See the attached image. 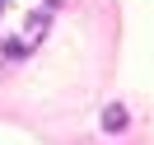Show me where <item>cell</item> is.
<instances>
[{"label":"cell","mask_w":154,"mask_h":145,"mask_svg":"<svg viewBox=\"0 0 154 145\" xmlns=\"http://www.w3.org/2000/svg\"><path fill=\"white\" fill-rule=\"evenodd\" d=\"M56 0H0V70L23 61L51 28Z\"/></svg>","instance_id":"obj_1"},{"label":"cell","mask_w":154,"mask_h":145,"mask_svg":"<svg viewBox=\"0 0 154 145\" xmlns=\"http://www.w3.org/2000/svg\"><path fill=\"white\" fill-rule=\"evenodd\" d=\"M122 122H126V112H122V108H107V112H103V126H107V131H122Z\"/></svg>","instance_id":"obj_2"}]
</instances>
